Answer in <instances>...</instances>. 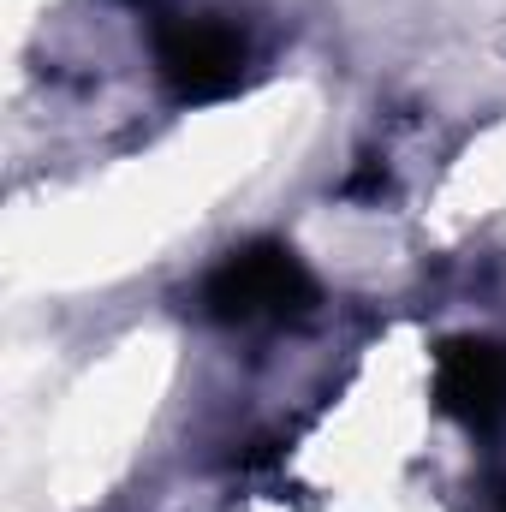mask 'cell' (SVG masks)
Instances as JSON below:
<instances>
[{
	"label": "cell",
	"instance_id": "6da1fadb",
	"mask_svg": "<svg viewBox=\"0 0 506 512\" xmlns=\"http://www.w3.org/2000/svg\"><path fill=\"white\" fill-rule=\"evenodd\" d=\"M203 304L215 322H286L316 304V280L298 256L274 239L233 251L203 286Z\"/></svg>",
	"mask_w": 506,
	"mask_h": 512
},
{
	"label": "cell",
	"instance_id": "7a4b0ae2",
	"mask_svg": "<svg viewBox=\"0 0 506 512\" xmlns=\"http://www.w3.org/2000/svg\"><path fill=\"white\" fill-rule=\"evenodd\" d=\"M155 66L179 102H209L227 96L245 72V42L221 18H179L155 30Z\"/></svg>",
	"mask_w": 506,
	"mask_h": 512
},
{
	"label": "cell",
	"instance_id": "3957f363",
	"mask_svg": "<svg viewBox=\"0 0 506 512\" xmlns=\"http://www.w3.org/2000/svg\"><path fill=\"white\" fill-rule=\"evenodd\" d=\"M435 399L465 429L506 423V346L501 340H447L435 358Z\"/></svg>",
	"mask_w": 506,
	"mask_h": 512
},
{
	"label": "cell",
	"instance_id": "277c9868",
	"mask_svg": "<svg viewBox=\"0 0 506 512\" xmlns=\"http://www.w3.org/2000/svg\"><path fill=\"white\" fill-rule=\"evenodd\" d=\"M489 507L506 512V477H495V483H489Z\"/></svg>",
	"mask_w": 506,
	"mask_h": 512
}]
</instances>
